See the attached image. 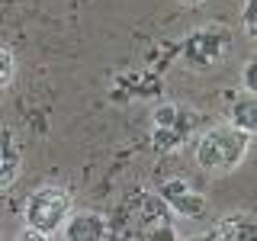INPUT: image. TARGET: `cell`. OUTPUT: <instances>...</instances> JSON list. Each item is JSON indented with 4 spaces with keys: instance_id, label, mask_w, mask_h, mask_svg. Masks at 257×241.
Wrapping results in <instances>:
<instances>
[{
    "instance_id": "10",
    "label": "cell",
    "mask_w": 257,
    "mask_h": 241,
    "mask_svg": "<svg viewBox=\"0 0 257 241\" xmlns=\"http://www.w3.org/2000/svg\"><path fill=\"white\" fill-rule=\"evenodd\" d=\"M225 116H228V123L241 129V132H247L254 139L257 135V93H241L235 100L228 103V109H225Z\"/></svg>"
},
{
    "instance_id": "6",
    "label": "cell",
    "mask_w": 257,
    "mask_h": 241,
    "mask_svg": "<svg viewBox=\"0 0 257 241\" xmlns=\"http://www.w3.org/2000/svg\"><path fill=\"white\" fill-rule=\"evenodd\" d=\"M158 196L167 203V209H171L174 215H180V219H206L209 212V199L199 193L196 187H193L190 180H183V177H171V180L161 183Z\"/></svg>"
},
{
    "instance_id": "15",
    "label": "cell",
    "mask_w": 257,
    "mask_h": 241,
    "mask_svg": "<svg viewBox=\"0 0 257 241\" xmlns=\"http://www.w3.org/2000/svg\"><path fill=\"white\" fill-rule=\"evenodd\" d=\"M180 7H199V4H206V0H177Z\"/></svg>"
},
{
    "instance_id": "7",
    "label": "cell",
    "mask_w": 257,
    "mask_h": 241,
    "mask_svg": "<svg viewBox=\"0 0 257 241\" xmlns=\"http://www.w3.org/2000/svg\"><path fill=\"white\" fill-rule=\"evenodd\" d=\"M61 235H64V241H109V219L93 212V209L71 212Z\"/></svg>"
},
{
    "instance_id": "3",
    "label": "cell",
    "mask_w": 257,
    "mask_h": 241,
    "mask_svg": "<svg viewBox=\"0 0 257 241\" xmlns=\"http://www.w3.org/2000/svg\"><path fill=\"white\" fill-rule=\"evenodd\" d=\"M203 116L190 103H161L151 112V148L158 155H174L190 142Z\"/></svg>"
},
{
    "instance_id": "9",
    "label": "cell",
    "mask_w": 257,
    "mask_h": 241,
    "mask_svg": "<svg viewBox=\"0 0 257 241\" xmlns=\"http://www.w3.org/2000/svg\"><path fill=\"white\" fill-rule=\"evenodd\" d=\"M23 171V151L16 139L7 129H0V190H7L10 183H16V177Z\"/></svg>"
},
{
    "instance_id": "1",
    "label": "cell",
    "mask_w": 257,
    "mask_h": 241,
    "mask_svg": "<svg viewBox=\"0 0 257 241\" xmlns=\"http://www.w3.org/2000/svg\"><path fill=\"white\" fill-rule=\"evenodd\" d=\"M109 241H180L174 212L151 190H135L109 219Z\"/></svg>"
},
{
    "instance_id": "5",
    "label": "cell",
    "mask_w": 257,
    "mask_h": 241,
    "mask_svg": "<svg viewBox=\"0 0 257 241\" xmlns=\"http://www.w3.org/2000/svg\"><path fill=\"white\" fill-rule=\"evenodd\" d=\"M228 48H231V32L225 26H199L180 42V55H183L187 64L206 71V68L222 64L225 55H228Z\"/></svg>"
},
{
    "instance_id": "11",
    "label": "cell",
    "mask_w": 257,
    "mask_h": 241,
    "mask_svg": "<svg viewBox=\"0 0 257 241\" xmlns=\"http://www.w3.org/2000/svg\"><path fill=\"white\" fill-rule=\"evenodd\" d=\"M13 77H16V58L7 45H0V90H7L13 84Z\"/></svg>"
},
{
    "instance_id": "12",
    "label": "cell",
    "mask_w": 257,
    "mask_h": 241,
    "mask_svg": "<svg viewBox=\"0 0 257 241\" xmlns=\"http://www.w3.org/2000/svg\"><path fill=\"white\" fill-rule=\"evenodd\" d=\"M241 29H244L247 39L257 42V0H244V7H241Z\"/></svg>"
},
{
    "instance_id": "13",
    "label": "cell",
    "mask_w": 257,
    "mask_h": 241,
    "mask_svg": "<svg viewBox=\"0 0 257 241\" xmlns=\"http://www.w3.org/2000/svg\"><path fill=\"white\" fill-rule=\"evenodd\" d=\"M241 84H244L247 93H257V58H251L241 68Z\"/></svg>"
},
{
    "instance_id": "14",
    "label": "cell",
    "mask_w": 257,
    "mask_h": 241,
    "mask_svg": "<svg viewBox=\"0 0 257 241\" xmlns=\"http://www.w3.org/2000/svg\"><path fill=\"white\" fill-rule=\"evenodd\" d=\"M16 241H52V235H45V231H36V228H23L20 235H16Z\"/></svg>"
},
{
    "instance_id": "8",
    "label": "cell",
    "mask_w": 257,
    "mask_h": 241,
    "mask_svg": "<svg viewBox=\"0 0 257 241\" xmlns=\"http://www.w3.org/2000/svg\"><path fill=\"white\" fill-rule=\"evenodd\" d=\"M212 241H257V215L231 212L215 225Z\"/></svg>"
},
{
    "instance_id": "4",
    "label": "cell",
    "mask_w": 257,
    "mask_h": 241,
    "mask_svg": "<svg viewBox=\"0 0 257 241\" xmlns=\"http://www.w3.org/2000/svg\"><path fill=\"white\" fill-rule=\"evenodd\" d=\"M23 215H26L29 228L55 235V231L64 228V222H68V215H71V193L64 187H58V183H48V187L32 190Z\"/></svg>"
},
{
    "instance_id": "16",
    "label": "cell",
    "mask_w": 257,
    "mask_h": 241,
    "mask_svg": "<svg viewBox=\"0 0 257 241\" xmlns=\"http://www.w3.org/2000/svg\"><path fill=\"white\" fill-rule=\"evenodd\" d=\"M209 241H212V238H209Z\"/></svg>"
},
{
    "instance_id": "2",
    "label": "cell",
    "mask_w": 257,
    "mask_h": 241,
    "mask_svg": "<svg viewBox=\"0 0 257 241\" xmlns=\"http://www.w3.org/2000/svg\"><path fill=\"white\" fill-rule=\"evenodd\" d=\"M247 151H251V135L231 123H222L206 129L196 139V164L209 174H228L247 158Z\"/></svg>"
}]
</instances>
